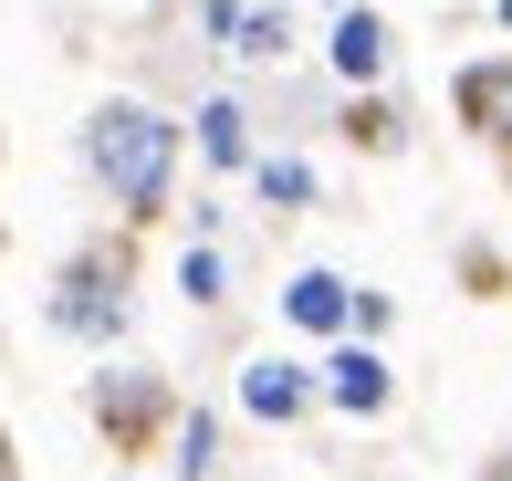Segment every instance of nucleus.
Instances as JSON below:
<instances>
[{"label":"nucleus","instance_id":"4","mask_svg":"<svg viewBox=\"0 0 512 481\" xmlns=\"http://www.w3.org/2000/svg\"><path fill=\"white\" fill-rule=\"evenodd\" d=\"M460 126H471V136H502V147H512V53L460 74Z\"/></svg>","mask_w":512,"mask_h":481},{"label":"nucleus","instance_id":"5","mask_svg":"<svg viewBox=\"0 0 512 481\" xmlns=\"http://www.w3.org/2000/svg\"><path fill=\"white\" fill-rule=\"evenodd\" d=\"M324 53H335V74H345V84H377V74H387V21H377V11H345Z\"/></svg>","mask_w":512,"mask_h":481},{"label":"nucleus","instance_id":"3","mask_svg":"<svg viewBox=\"0 0 512 481\" xmlns=\"http://www.w3.org/2000/svg\"><path fill=\"white\" fill-rule=\"evenodd\" d=\"M95 419L115 429V450H147V429L168 419V387H157V377H105L95 387Z\"/></svg>","mask_w":512,"mask_h":481},{"label":"nucleus","instance_id":"7","mask_svg":"<svg viewBox=\"0 0 512 481\" xmlns=\"http://www.w3.org/2000/svg\"><path fill=\"white\" fill-rule=\"evenodd\" d=\"M324 398H335V408H356V419H377V408H387V366L366 356V346H345L335 366H324Z\"/></svg>","mask_w":512,"mask_h":481},{"label":"nucleus","instance_id":"13","mask_svg":"<svg viewBox=\"0 0 512 481\" xmlns=\"http://www.w3.org/2000/svg\"><path fill=\"white\" fill-rule=\"evenodd\" d=\"M0 481H11V440H0Z\"/></svg>","mask_w":512,"mask_h":481},{"label":"nucleus","instance_id":"1","mask_svg":"<svg viewBox=\"0 0 512 481\" xmlns=\"http://www.w3.org/2000/svg\"><path fill=\"white\" fill-rule=\"evenodd\" d=\"M84 168L126 199V220H157L168 210V168H178V126L157 116V105L115 95V105H95V126H84Z\"/></svg>","mask_w":512,"mask_h":481},{"label":"nucleus","instance_id":"8","mask_svg":"<svg viewBox=\"0 0 512 481\" xmlns=\"http://www.w3.org/2000/svg\"><path fill=\"white\" fill-rule=\"evenodd\" d=\"M304 398H314V387H304V366H283V356H262V366L241 377V408H251V419H293Z\"/></svg>","mask_w":512,"mask_h":481},{"label":"nucleus","instance_id":"10","mask_svg":"<svg viewBox=\"0 0 512 481\" xmlns=\"http://www.w3.org/2000/svg\"><path fill=\"white\" fill-rule=\"evenodd\" d=\"M251 116H241V105H209V116H199V147L209 157H220V168H241V147H251V136H241Z\"/></svg>","mask_w":512,"mask_h":481},{"label":"nucleus","instance_id":"11","mask_svg":"<svg viewBox=\"0 0 512 481\" xmlns=\"http://www.w3.org/2000/svg\"><path fill=\"white\" fill-rule=\"evenodd\" d=\"M345 136H356V147H398V116H387V105H356Z\"/></svg>","mask_w":512,"mask_h":481},{"label":"nucleus","instance_id":"12","mask_svg":"<svg viewBox=\"0 0 512 481\" xmlns=\"http://www.w3.org/2000/svg\"><path fill=\"white\" fill-rule=\"evenodd\" d=\"M481 481H512V450H502V461H492V471H481Z\"/></svg>","mask_w":512,"mask_h":481},{"label":"nucleus","instance_id":"9","mask_svg":"<svg viewBox=\"0 0 512 481\" xmlns=\"http://www.w3.org/2000/svg\"><path fill=\"white\" fill-rule=\"evenodd\" d=\"M209 21H220V32H230V53H251V63H272V53H283V11H230V0H220Z\"/></svg>","mask_w":512,"mask_h":481},{"label":"nucleus","instance_id":"2","mask_svg":"<svg viewBox=\"0 0 512 481\" xmlns=\"http://www.w3.org/2000/svg\"><path fill=\"white\" fill-rule=\"evenodd\" d=\"M53 325L63 335H115V325H126V251H84V262H63Z\"/></svg>","mask_w":512,"mask_h":481},{"label":"nucleus","instance_id":"6","mask_svg":"<svg viewBox=\"0 0 512 481\" xmlns=\"http://www.w3.org/2000/svg\"><path fill=\"white\" fill-rule=\"evenodd\" d=\"M283 314L304 335H335V325H356V283H335V272H304V283L283 293Z\"/></svg>","mask_w":512,"mask_h":481}]
</instances>
